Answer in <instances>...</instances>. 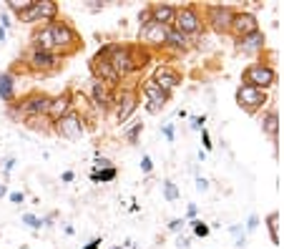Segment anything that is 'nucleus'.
Listing matches in <instances>:
<instances>
[{
	"instance_id": "nucleus-1",
	"label": "nucleus",
	"mask_w": 284,
	"mask_h": 249,
	"mask_svg": "<svg viewBox=\"0 0 284 249\" xmlns=\"http://www.w3.org/2000/svg\"><path fill=\"white\" fill-rule=\"evenodd\" d=\"M76 43V33L66 26V23H53L46 31H41L38 36V46L41 48H53V46H71Z\"/></svg>"
},
{
	"instance_id": "nucleus-2",
	"label": "nucleus",
	"mask_w": 284,
	"mask_h": 249,
	"mask_svg": "<svg viewBox=\"0 0 284 249\" xmlns=\"http://www.w3.org/2000/svg\"><path fill=\"white\" fill-rule=\"evenodd\" d=\"M244 81H246V86H254V88H261V91H264V88L274 86L276 73H274L269 66H251V68H246Z\"/></svg>"
},
{
	"instance_id": "nucleus-3",
	"label": "nucleus",
	"mask_w": 284,
	"mask_h": 249,
	"mask_svg": "<svg viewBox=\"0 0 284 249\" xmlns=\"http://www.w3.org/2000/svg\"><path fill=\"white\" fill-rule=\"evenodd\" d=\"M103 53H106V56H111V58H108V63H111V68H113L118 76H123V73H128V71H133V68H136V63H133V58H131L128 48H103Z\"/></svg>"
},
{
	"instance_id": "nucleus-4",
	"label": "nucleus",
	"mask_w": 284,
	"mask_h": 249,
	"mask_svg": "<svg viewBox=\"0 0 284 249\" xmlns=\"http://www.w3.org/2000/svg\"><path fill=\"white\" fill-rule=\"evenodd\" d=\"M236 101H239V106H244L246 111H254L256 106H261L264 101H266V96H264V91L261 88H254V86H241L239 91H236Z\"/></svg>"
},
{
	"instance_id": "nucleus-5",
	"label": "nucleus",
	"mask_w": 284,
	"mask_h": 249,
	"mask_svg": "<svg viewBox=\"0 0 284 249\" xmlns=\"http://www.w3.org/2000/svg\"><path fill=\"white\" fill-rule=\"evenodd\" d=\"M144 96L149 98V106H146V108H149L151 113H156L159 108H164V106H166V98H169V93H166L156 81H149V83L144 86Z\"/></svg>"
},
{
	"instance_id": "nucleus-6",
	"label": "nucleus",
	"mask_w": 284,
	"mask_h": 249,
	"mask_svg": "<svg viewBox=\"0 0 284 249\" xmlns=\"http://www.w3.org/2000/svg\"><path fill=\"white\" fill-rule=\"evenodd\" d=\"M58 134L61 136H66V139H78L81 134H83V123H81V118L78 116H63V118H58Z\"/></svg>"
},
{
	"instance_id": "nucleus-7",
	"label": "nucleus",
	"mask_w": 284,
	"mask_h": 249,
	"mask_svg": "<svg viewBox=\"0 0 284 249\" xmlns=\"http://www.w3.org/2000/svg\"><path fill=\"white\" fill-rule=\"evenodd\" d=\"M231 31H234L236 36L246 38V36H251V33L256 31V18L249 16V13H239V16H234V21H231Z\"/></svg>"
},
{
	"instance_id": "nucleus-8",
	"label": "nucleus",
	"mask_w": 284,
	"mask_h": 249,
	"mask_svg": "<svg viewBox=\"0 0 284 249\" xmlns=\"http://www.w3.org/2000/svg\"><path fill=\"white\" fill-rule=\"evenodd\" d=\"M176 28H179L181 36H184V33H194V31L199 28V18H196V13H194L191 8L176 11Z\"/></svg>"
},
{
	"instance_id": "nucleus-9",
	"label": "nucleus",
	"mask_w": 284,
	"mask_h": 249,
	"mask_svg": "<svg viewBox=\"0 0 284 249\" xmlns=\"http://www.w3.org/2000/svg\"><path fill=\"white\" fill-rule=\"evenodd\" d=\"M209 18H211V23H214V28L216 31H229L231 28V21H234V13H231V8H211L209 11Z\"/></svg>"
},
{
	"instance_id": "nucleus-10",
	"label": "nucleus",
	"mask_w": 284,
	"mask_h": 249,
	"mask_svg": "<svg viewBox=\"0 0 284 249\" xmlns=\"http://www.w3.org/2000/svg\"><path fill=\"white\" fill-rule=\"evenodd\" d=\"M93 71H96V73H98V76H101L106 83H116V81H118V73L111 68V63H108V61H106L101 53L93 58Z\"/></svg>"
},
{
	"instance_id": "nucleus-11",
	"label": "nucleus",
	"mask_w": 284,
	"mask_h": 249,
	"mask_svg": "<svg viewBox=\"0 0 284 249\" xmlns=\"http://www.w3.org/2000/svg\"><path fill=\"white\" fill-rule=\"evenodd\" d=\"M164 91H169V88H174V86H179V76L171 71V68H159L156 71V78H154Z\"/></svg>"
},
{
	"instance_id": "nucleus-12",
	"label": "nucleus",
	"mask_w": 284,
	"mask_h": 249,
	"mask_svg": "<svg viewBox=\"0 0 284 249\" xmlns=\"http://www.w3.org/2000/svg\"><path fill=\"white\" fill-rule=\"evenodd\" d=\"M93 98H96V103H98L103 111H108L111 103H113V98H111V93L106 91V83H103V81H96V83H93Z\"/></svg>"
},
{
	"instance_id": "nucleus-13",
	"label": "nucleus",
	"mask_w": 284,
	"mask_h": 249,
	"mask_svg": "<svg viewBox=\"0 0 284 249\" xmlns=\"http://www.w3.org/2000/svg\"><path fill=\"white\" fill-rule=\"evenodd\" d=\"M151 16H154V23L166 26V23H171V21L176 18V8H171V6H156V8L151 11Z\"/></svg>"
},
{
	"instance_id": "nucleus-14",
	"label": "nucleus",
	"mask_w": 284,
	"mask_h": 249,
	"mask_svg": "<svg viewBox=\"0 0 284 249\" xmlns=\"http://www.w3.org/2000/svg\"><path fill=\"white\" fill-rule=\"evenodd\" d=\"M141 38H146V41H151V43H161V41H166V31H164V26L151 23V26L141 28Z\"/></svg>"
},
{
	"instance_id": "nucleus-15",
	"label": "nucleus",
	"mask_w": 284,
	"mask_h": 249,
	"mask_svg": "<svg viewBox=\"0 0 284 249\" xmlns=\"http://www.w3.org/2000/svg\"><path fill=\"white\" fill-rule=\"evenodd\" d=\"M261 43H264V36H261L259 31H254L251 36H246V38H241V43H239V48H241L244 53H251V51H256V48H261Z\"/></svg>"
},
{
	"instance_id": "nucleus-16",
	"label": "nucleus",
	"mask_w": 284,
	"mask_h": 249,
	"mask_svg": "<svg viewBox=\"0 0 284 249\" xmlns=\"http://www.w3.org/2000/svg\"><path fill=\"white\" fill-rule=\"evenodd\" d=\"M48 108H51V101L43 98V96H41V98H33V101H28V103L23 106L26 113H43V111H48Z\"/></svg>"
},
{
	"instance_id": "nucleus-17",
	"label": "nucleus",
	"mask_w": 284,
	"mask_h": 249,
	"mask_svg": "<svg viewBox=\"0 0 284 249\" xmlns=\"http://www.w3.org/2000/svg\"><path fill=\"white\" fill-rule=\"evenodd\" d=\"M0 98L3 101L13 98V76L11 73H0Z\"/></svg>"
},
{
	"instance_id": "nucleus-18",
	"label": "nucleus",
	"mask_w": 284,
	"mask_h": 249,
	"mask_svg": "<svg viewBox=\"0 0 284 249\" xmlns=\"http://www.w3.org/2000/svg\"><path fill=\"white\" fill-rule=\"evenodd\" d=\"M33 63H36L38 68H41V66H43V68H48V66H53V63H56V56H51L48 51H36V53H33Z\"/></svg>"
},
{
	"instance_id": "nucleus-19",
	"label": "nucleus",
	"mask_w": 284,
	"mask_h": 249,
	"mask_svg": "<svg viewBox=\"0 0 284 249\" xmlns=\"http://www.w3.org/2000/svg\"><path fill=\"white\" fill-rule=\"evenodd\" d=\"M133 108H136V98H133V93H126L123 96V108H118V121H126Z\"/></svg>"
},
{
	"instance_id": "nucleus-20",
	"label": "nucleus",
	"mask_w": 284,
	"mask_h": 249,
	"mask_svg": "<svg viewBox=\"0 0 284 249\" xmlns=\"http://www.w3.org/2000/svg\"><path fill=\"white\" fill-rule=\"evenodd\" d=\"M66 108H68V98H66V96H61V98H56V101L51 103L48 113H51V116H56V118H61V116L66 113Z\"/></svg>"
},
{
	"instance_id": "nucleus-21",
	"label": "nucleus",
	"mask_w": 284,
	"mask_h": 249,
	"mask_svg": "<svg viewBox=\"0 0 284 249\" xmlns=\"http://www.w3.org/2000/svg\"><path fill=\"white\" fill-rule=\"evenodd\" d=\"M264 131H266L269 136H276V113H274V111L266 113V118H264Z\"/></svg>"
},
{
	"instance_id": "nucleus-22",
	"label": "nucleus",
	"mask_w": 284,
	"mask_h": 249,
	"mask_svg": "<svg viewBox=\"0 0 284 249\" xmlns=\"http://www.w3.org/2000/svg\"><path fill=\"white\" fill-rule=\"evenodd\" d=\"M18 18H21V21H36V18H41V6H38V3H33V6H31L28 11H23Z\"/></svg>"
},
{
	"instance_id": "nucleus-23",
	"label": "nucleus",
	"mask_w": 284,
	"mask_h": 249,
	"mask_svg": "<svg viewBox=\"0 0 284 249\" xmlns=\"http://www.w3.org/2000/svg\"><path fill=\"white\" fill-rule=\"evenodd\" d=\"M8 6H11V11H16V13L21 16L23 11H28V8L33 6V0H11Z\"/></svg>"
},
{
	"instance_id": "nucleus-24",
	"label": "nucleus",
	"mask_w": 284,
	"mask_h": 249,
	"mask_svg": "<svg viewBox=\"0 0 284 249\" xmlns=\"http://www.w3.org/2000/svg\"><path fill=\"white\" fill-rule=\"evenodd\" d=\"M166 41L174 43V46H186V38H184L179 31H166Z\"/></svg>"
},
{
	"instance_id": "nucleus-25",
	"label": "nucleus",
	"mask_w": 284,
	"mask_h": 249,
	"mask_svg": "<svg viewBox=\"0 0 284 249\" xmlns=\"http://www.w3.org/2000/svg\"><path fill=\"white\" fill-rule=\"evenodd\" d=\"M116 176V169H106V171H93V181H111Z\"/></svg>"
},
{
	"instance_id": "nucleus-26",
	"label": "nucleus",
	"mask_w": 284,
	"mask_h": 249,
	"mask_svg": "<svg viewBox=\"0 0 284 249\" xmlns=\"http://www.w3.org/2000/svg\"><path fill=\"white\" fill-rule=\"evenodd\" d=\"M38 6H41V18H51L56 13V3H51V0L48 3H38Z\"/></svg>"
},
{
	"instance_id": "nucleus-27",
	"label": "nucleus",
	"mask_w": 284,
	"mask_h": 249,
	"mask_svg": "<svg viewBox=\"0 0 284 249\" xmlns=\"http://www.w3.org/2000/svg\"><path fill=\"white\" fill-rule=\"evenodd\" d=\"M164 194H166V199H169V201H174V199L179 196V191H176L174 181H166V184H164Z\"/></svg>"
},
{
	"instance_id": "nucleus-28",
	"label": "nucleus",
	"mask_w": 284,
	"mask_h": 249,
	"mask_svg": "<svg viewBox=\"0 0 284 249\" xmlns=\"http://www.w3.org/2000/svg\"><path fill=\"white\" fill-rule=\"evenodd\" d=\"M269 231H271V241L276 244V241H279V239H276V214L269 216Z\"/></svg>"
},
{
	"instance_id": "nucleus-29",
	"label": "nucleus",
	"mask_w": 284,
	"mask_h": 249,
	"mask_svg": "<svg viewBox=\"0 0 284 249\" xmlns=\"http://www.w3.org/2000/svg\"><path fill=\"white\" fill-rule=\"evenodd\" d=\"M194 231H196V236H206L209 234V226L201 224V221H194Z\"/></svg>"
},
{
	"instance_id": "nucleus-30",
	"label": "nucleus",
	"mask_w": 284,
	"mask_h": 249,
	"mask_svg": "<svg viewBox=\"0 0 284 249\" xmlns=\"http://www.w3.org/2000/svg\"><path fill=\"white\" fill-rule=\"evenodd\" d=\"M23 221H26L28 226H33V229H38V226H41V221H38L33 214H26V216H23Z\"/></svg>"
},
{
	"instance_id": "nucleus-31",
	"label": "nucleus",
	"mask_w": 284,
	"mask_h": 249,
	"mask_svg": "<svg viewBox=\"0 0 284 249\" xmlns=\"http://www.w3.org/2000/svg\"><path fill=\"white\" fill-rule=\"evenodd\" d=\"M138 131H141V123H136V126H133V129L128 131V139H131L133 144H136V139H138Z\"/></svg>"
},
{
	"instance_id": "nucleus-32",
	"label": "nucleus",
	"mask_w": 284,
	"mask_h": 249,
	"mask_svg": "<svg viewBox=\"0 0 284 249\" xmlns=\"http://www.w3.org/2000/svg\"><path fill=\"white\" fill-rule=\"evenodd\" d=\"M196 189H199V191H206V189H209V181H206V179H196Z\"/></svg>"
},
{
	"instance_id": "nucleus-33",
	"label": "nucleus",
	"mask_w": 284,
	"mask_h": 249,
	"mask_svg": "<svg viewBox=\"0 0 284 249\" xmlns=\"http://www.w3.org/2000/svg\"><path fill=\"white\" fill-rule=\"evenodd\" d=\"M141 169H144V171H151V159H149V156H144V164H141Z\"/></svg>"
},
{
	"instance_id": "nucleus-34",
	"label": "nucleus",
	"mask_w": 284,
	"mask_h": 249,
	"mask_svg": "<svg viewBox=\"0 0 284 249\" xmlns=\"http://www.w3.org/2000/svg\"><path fill=\"white\" fill-rule=\"evenodd\" d=\"M201 139H204V146L211 149V141H209V134H206V131H201Z\"/></svg>"
},
{
	"instance_id": "nucleus-35",
	"label": "nucleus",
	"mask_w": 284,
	"mask_h": 249,
	"mask_svg": "<svg viewBox=\"0 0 284 249\" xmlns=\"http://www.w3.org/2000/svg\"><path fill=\"white\" fill-rule=\"evenodd\" d=\"M11 199L18 204V201H23V194H21V191H13V194H11Z\"/></svg>"
},
{
	"instance_id": "nucleus-36",
	"label": "nucleus",
	"mask_w": 284,
	"mask_h": 249,
	"mask_svg": "<svg viewBox=\"0 0 284 249\" xmlns=\"http://www.w3.org/2000/svg\"><path fill=\"white\" fill-rule=\"evenodd\" d=\"M164 134H166V139H174V129L171 126H164Z\"/></svg>"
},
{
	"instance_id": "nucleus-37",
	"label": "nucleus",
	"mask_w": 284,
	"mask_h": 249,
	"mask_svg": "<svg viewBox=\"0 0 284 249\" xmlns=\"http://www.w3.org/2000/svg\"><path fill=\"white\" fill-rule=\"evenodd\" d=\"M169 226H171V229H174V231H176V229H181V226H184V224H181V221H179V219H174V221H171V224H169Z\"/></svg>"
},
{
	"instance_id": "nucleus-38",
	"label": "nucleus",
	"mask_w": 284,
	"mask_h": 249,
	"mask_svg": "<svg viewBox=\"0 0 284 249\" xmlns=\"http://www.w3.org/2000/svg\"><path fill=\"white\" fill-rule=\"evenodd\" d=\"M98 244H101V241H98V239H93V241H91L88 246H83V249H98Z\"/></svg>"
},
{
	"instance_id": "nucleus-39",
	"label": "nucleus",
	"mask_w": 284,
	"mask_h": 249,
	"mask_svg": "<svg viewBox=\"0 0 284 249\" xmlns=\"http://www.w3.org/2000/svg\"><path fill=\"white\" fill-rule=\"evenodd\" d=\"M246 226H249V229H254V226H256V216H249V224H246Z\"/></svg>"
},
{
	"instance_id": "nucleus-40",
	"label": "nucleus",
	"mask_w": 284,
	"mask_h": 249,
	"mask_svg": "<svg viewBox=\"0 0 284 249\" xmlns=\"http://www.w3.org/2000/svg\"><path fill=\"white\" fill-rule=\"evenodd\" d=\"M3 194H6V189H3V186H0V196H3Z\"/></svg>"
},
{
	"instance_id": "nucleus-41",
	"label": "nucleus",
	"mask_w": 284,
	"mask_h": 249,
	"mask_svg": "<svg viewBox=\"0 0 284 249\" xmlns=\"http://www.w3.org/2000/svg\"><path fill=\"white\" fill-rule=\"evenodd\" d=\"M113 249H118V246H113Z\"/></svg>"
}]
</instances>
